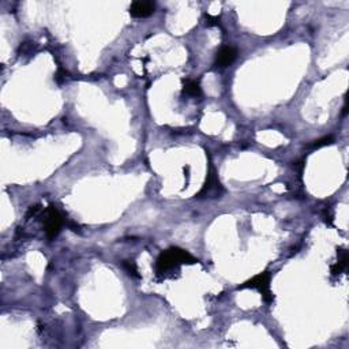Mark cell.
Instances as JSON below:
<instances>
[{"mask_svg": "<svg viewBox=\"0 0 349 349\" xmlns=\"http://www.w3.org/2000/svg\"><path fill=\"white\" fill-rule=\"evenodd\" d=\"M198 263V259L192 257L191 254L179 247H170L162 251L156 262V273L157 275H164L168 271L178 269L180 265H194Z\"/></svg>", "mask_w": 349, "mask_h": 349, "instance_id": "cell-1", "label": "cell"}, {"mask_svg": "<svg viewBox=\"0 0 349 349\" xmlns=\"http://www.w3.org/2000/svg\"><path fill=\"white\" fill-rule=\"evenodd\" d=\"M183 94L188 97H199L202 94L201 85L198 81H191V79H187L184 81L183 86Z\"/></svg>", "mask_w": 349, "mask_h": 349, "instance_id": "cell-7", "label": "cell"}, {"mask_svg": "<svg viewBox=\"0 0 349 349\" xmlns=\"http://www.w3.org/2000/svg\"><path fill=\"white\" fill-rule=\"evenodd\" d=\"M206 23L207 25H217V22H218V18H213V17H210V15H206Z\"/></svg>", "mask_w": 349, "mask_h": 349, "instance_id": "cell-10", "label": "cell"}, {"mask_svg": "<svg viewBox=\"0 0 349 349\" xmlns=\"http://www.w3.org/2000/svg\"><path fill=\"white\" fill-rule=\"evenodd\" d=\"M337 254H338V262H337L336 265H333L332 266L333 275L341 274V273L345 270L346 263H348V253H346L344 249L337 250Z\"/></svg>", "mask_w": 349, "mask_h": 349, "instance_id": "cell-6", "label": "cell"}, {"mask_svg": "<svg viewBox=\"0 0 349 349\" xmlns=\"http://www.w3.org/2000/svg\"><path fill=\"white\" fill-rule=\"evenodd\" d=\"M63 225V217L61 214L57 212L55 206H49L48 209L45 210V220H44V227H45V232L49 239H55Z\"/></svg>", "mask_w": 349, "mask_h": 349, "instance_id": "cell-3", "label": "cell"}, {"mask_svg": "<svg viewBox=\"0 0 349 349\" xmlns=\"http://www.w3.org/2000/svg\"><path fill=\"white\" fill-rule=\"evenodd\" d=\"M236 56H237V51L236 48L231 47V45H225L220 49L216 56V65L217 67H228L235 61Z\"/></svg>", "mask_w": 349, "mask_h": 349, "instance_id": "cell-5", "label": "cell"}, {"mask_svg": "<svg viewBox=\"0 0 349 349\" xmlns=\"http://www.w3.org/2000/svg\"><path fill=\"white\" fill-rule=\"evenodd\" d=\"M156 11V5L153 2H134L130 6L131 17L148 18Z\"/></svg>", "mask_w": 349, "mask_h": 349, "instance_id": "cell-4", "label": "cell"}, {"mask_svg": "<svg viewBox=\"0 0 349 349\" xmlns=\"http://www.w3.org/2000/svg\"><path fill=\"white\" fill-rule=\"evenodd\" d=\"M270 273H269V271H263V273H259V274L253 277V278L249 280V281H246L243 285H240L239 289H257L258 292L262 295V297H263V300L266 301V303H271V301H273V295H271L270 291Z\"/></svg>", "mask_w": 349, "mask_h": 349, "instance_id": "cell-2", "label": "cell"}, {"mask_svg": "<svg viewBox=\"0 0 349 349\" xmlns=\"http://www.w3.org/2000/svg\"><path fill=\"white\" fill-rule=\"evenodd\" d=\"M123 267L126 269L128 274L134 275V277H136V278L139 277V274H138V269H136V265L132 261H124V262H123Z\"/></svg>", "mask_w": 349, "mask_h": 349, "instance_id": "cell-9", "label": "cell"}, {"mask_svg": "<svg viewBox=\"0 0 349 349\" xmlns=\"http://www.w3.org/2000/svg\"><path fill=\"white\" fill-rule=\"evenodd\" d=\"M332 142H333V136H325V138H322V139L314 141V142H312L311 145H308L307 148L319 149V148H322V146H327V145H330Z\"/></svg>", "mask_w": 349, "mask_h": 349, "instance_id": "cell-8", "label": "cell"}]
</instances>
